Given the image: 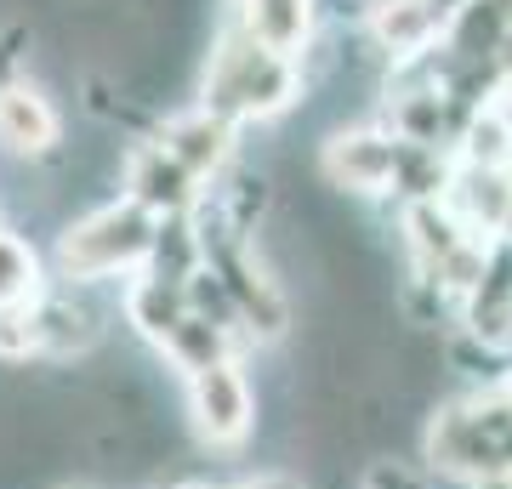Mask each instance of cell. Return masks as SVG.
<instances>
[{"instance_id":"5","label":"cell","mask_w":512,"mask_h":489,"mask_svg":"<svg viewBox=\"0 0 512 489\" xmlns=\"http://www.w3.org/2000/svg\"><path fill=\"white\" fill-rule=\"evenodd\" d=\"M319 165H325L330 188L342 194H387L399 177V137L376 126H342L330 131Z\"/></svg>"},{"instance_id":"8","label":"cell","mask_w":512,"mask_h":489,"mask_svg":"<svg viewBox=\"0 0 512 489\" xmlns=\"http://www.w3.org/2000/svg\"><path fill=\"white\" fill-rule=\"evenodd\" d=\"M126 325L143 336V342L160 347L171 330L188 319V285H177V279H154V273H137L126 285Z\"/></svg>"},{"instance_id":"12","label":"cell","mask_w":512,"mask_h":489,"mask_svg":"<svg viewBox=\"0 0 512 489\" xmlns=\"http://www.w3.org/2000/svg\"><path fill=\"white\" fill-rule=\"evenodd\" d=\"M40 290H46V285H40L35 245L0 228V308H12V302H35Z\"/></svg>"},{"instance_id":"9","label":"cell","mask_w":512,"mask_h":489,"mask_svg":"<svg viewBox=\"0 0 512 489\" xmlns=\"http://www.w3.org/2000/svg\"><path fill=\"white\" fill-rule=\"evenodd\" d=\"M40 353H52V359H74V353H92L103 325H97V313L86 302H74V290H40Z\"/></svg>"},{"instance_id":"13","label":"cell","mask_w":512,"mask_h":489,"mask_svg":"<svg viewBox=\"0 0 512 489\" xmlns=\"http://www.w3.org/2000/svg\"><path fill=\"white\" fill-rule=\"evenodd\" d=\"M35 302H12V308H0V359L6 364L35 359L40 353V313H35Z\"/></svg>"},{"instance_id":"4","label":"cell","mask_w":512,"mask_h":489,"mask_svg":"<svg viewBox=\"0 0 512 489\" xmlns=\"http://www.w3.org/2000/svg\"><path fill=\"white\" fill-rule=\"evenodd\" d=\"M120 188H126L131 205H143L148 217H194L200 211V194L205 182L188 177L183 165L165 154L160 137H143V143H131L120 154Z\"/></svg>"},{"instance_id":"10","label":"cell","mask_w":512,"mask_h":489,"mask_svg":"<svg viewBox=\"0 0 512 489\" xmlns=\"http://www.w3.org/2000/svg\"><path fill=\"white\" fill-rule=\"evenodd\" d=\"M234 23L262 46L296 57L313 35V0H234Z\"/></svg>"},{"instance_id":"7","label":"cell","mask_w":512,"mask_h":489,"mask_svg":"<svg viewBox=\"0 0 512 489\" xmlns=\"http://www.w3.org/2000/svg\"><path fill=\"white\" fill-rule=\"evenodd\" d=\"M160 143L188 177H200V182H217L228 171V160H234V126L217 120V114H205L200 103L183 114H171L160 126Z\"/></svg>"},{"instance_id":"2","label":"cell","mask_w":512,"mask_h":489,"mask_svg":"<svg viewBox=\"0 0 512 489\" xmlns=\"http://www.w3.org/2000/svg\"><path fill=\"white\" fill-rule=\"evenodd\" d=\"M154 228H160V217H148L143 205H131L120 194V200L74 217L57 234L52 262L69 285H103L114 273H143L148 251H154Z\"/></svg>"},{"instance_id":"14","label":"cell","mask_w":512,"mask_h":489,"mask_svg":"<svg viewBox=\"0 0 512 489\" xmlns=\"http://www.w3.org/2000/svg\"><path fill=\"white\" fill-rule=\"evenodd\" d=\"M501 399H507V404H512V387H507V393H501Z\"/></svg>"},{"instance_id":"3","label":"cell","mask_w":512,"mask_h":489,"mask_svg":"<svg viewBox=\"0 0 512 489\" xmlns=\"http://www.w3.org/2000/svg\"><path fill=\"white\" fill-rule=\"evenodd\" d=\"M188 416H194V433L217 450H234L245 444L256 427V393L245 370L234 359L211 364V370H194L188 376Z\"/></svg>"},{"instance_id":"1","label":"cell","mask_w":512,"mask_h":489,"mask_svg":"<svg viewBox=\"0 0 512 489\" xmlns=\"http://www.w3.org/2000/svg\"><path fill=\"white\" fill-rule=\"evenodd\" d=\"M302 97V63L274 46H262L245 35L239 23H228L205 57L200 74V109L228 120V126H251V120H279Z\"/></svg>"},{"instance_id":"11","label":"cell","mask_w":512,"mask_h":489,"mask_svg":"<svg viewBox=\"0 0 512 489\" xmlns=\"http://www.w3.org/2000/svg\"><path fill=\"white\" fill-rule=\"evenodd\" d=\"M160 353L177 364L183 376H194V370H211V364L234 359V330L217 325V319H205V313H188L183 325L160 342Z\"/></svg>"},{"instance_id":"6","label":"cell","mask_w":512,"mask_h":489,"mask_svg":"<svg viewBox=\"0 0 512 489\" xmlns=\"http://www.w3.org/2000/svg\"><path fill=\"white\" fill-rule=\"evenodd\" d=\"M57 143H63V114H57L52 91L40 86L35 74L0 86V154L35 165V160H52Z\"/></svg>"}]
</instances>
